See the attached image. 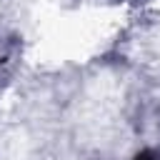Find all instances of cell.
I'll use <instances>...</instances> for the list:
<instances>
[{"instance_id":"1","label":"cell","mask_w":160,"mask_h":160,"mask_svg":"<svg viewBox=\"0 0 160 160\" xmlns=\"http://www.w3.org/2000/svg\"><path fill=\"white\" fill-rule=\"evenodd\" d=\"M138 160H155V158H152V155H150V152H145V155H140V158H138Z\"/></svg>"}]
</instances>
